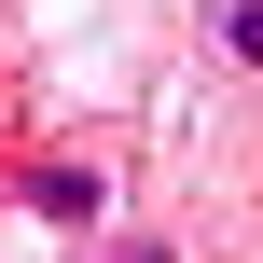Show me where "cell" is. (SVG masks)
Listing matches in <instances>:
<instances>
[{
    "mask_svg": "<svg viewBox=\"0 0 263 263\" xmlns=\"http://www.w3.org/2000/svg\"><path fill=\"white\" fill-rule=\"evenodd\" d=\"M97 263H166V236H111V250H97Z\"/></svg>",
    "mask_w": 263,
    "mask_h": 263,
    "instance_id": "3",
    "label": "cell"
},
{
    "mask_svg": "<svg viewBox=\"0 0 263 263\" xmlns=\"http://www.w3.org/2000/svg\"><path fill=\"white\" fill-rule=\"evenodd\" d=\"M222 55H236V69H263V0H222Z\"/></svg>",
    "mask_w": 263,
    "mask_h": 263,
    "instance_id": "2",
    "label": "cell"
},
{
    "mask_svg": "<svg viewBox=\"0 0 263 263\" xmlns=\"http://www.w3.org/2000/svg\"><path fill=\"white\" fill-rule=\"evenodd\" d=\"M28 208H42V222H97L111 180H97V166H28Z\"/></svg>",
    "mask_w": 263,
    "mask_h": 263,
    "instance_id": "1",
    "label": "cell"
}]
</instances>
